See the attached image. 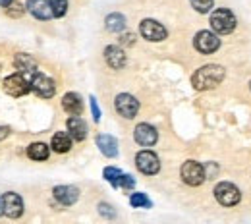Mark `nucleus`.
I'll list each match as a JSON object with an SVG mask.
<instances>
[{
    "label": "nucleus",
    "mask_w": 251,
    "mask_h": 224,
    "mask_svg": "<svg viewBox=\"0 0 251 224\" xmlns=\"http://www.w3.org/2000/svg\"><path fill=\"white\" fill-rule=\"evenodd\" d=\"M133 39H135V37H133L131 33H127V35H122V39H120V43H122V45H126V47H129V45H133V43H135Z\"/></svg>",
    "instance_id": "32"
},
{
    "label": "nucleus",
    "mask_w": 251,
    "mask_h": 224,
    "mask_svg": "<svg viewBox=\"0 0 251 224\" xmlns=\"http://www.w3.org/2000/svg\"><path fill=\"white\" fill-rule=\"evenodd\" d=\"M189 2L199 14H209L215 6V0H189Z\"/></svg>",
    "instance_id": "27"
},
{
    "label": "nucleus",
    "mask_w": 251,
    "mask_h": 224,
    "mask_svg": "<svg viewBox=\"0 0 251 224\" xmlns=\"http://www.w3.org/2000/svg\"><path fill=\"white\" fill-rule=\"evenodd\" d=\"M2 203H4V215L10 217V219H18L24 215V201L18 193L8 192L2 197Z\"/></svg>",
    "instance_id": "11"
},
{
    "label": "nucleus",
    "mask_w": 251,
    "mask_h": 224,
    "mask_svg": "<svg viewBox=\"0 0 251 224\" xmlns=\"http://www.w3.org/2000/svg\"><path fill=\"white\" fill-rule=\"evenodd\" d=\"M106 29L112 33H120L126 29V18L122 14H110V16H106Z\"/></svg>",
    "instance_id": "21"
},
{
    "label": "nucleus",
    "mask_w": 251,
    "mask_h": 224,
    "mask_svg": "<svg viewBox=\"0 0 251 224\" xmlns=\"http://www.w3.org/2000/svg\"><path fill=\"white\" fill-rule=\"evenodd\" d=\"M139 33L147 39V41H153V43H158V41H164L166 39V27L162 24H158L157 20H143L139 24Z\"/></svg>",
    "instance_id": "9"
},
{
    "label": "nucleus",
    "mask_w": 251,
    "mask_h": 224,
    "mask_svg": "<svg viewBox=\"0 0 251 224\" xmlns=\"http://www.w3.org/2000/svg\"><path fill=\"white\" fill-rule=\"evenodd\" d=\"M31 89L39 97H43V99H50V97L56 93L54 81H52L49 75H45V74H33Z\"/></svg>",
    "instance_id": "10"
},
{
    "label": "nucleus",
    "mask_w": 251,
    "mask_h": 224,
    "mask_svg": "<svg viewBox=\"0 0 251 224\" xmlns=\"http://www.w3.org/2000/svg\"><path fill=\"white\" fill-rule=\"evenodd\" d=\"M89 104H91L93 120H95V122H99V120H100V108H99V104H97V99H95V97H91V99H89Z\"/></svg>",
    "instance_id": "30"
},
{
    "label": "nucleus",
    "mask_w": 251,
    "mask_h": 224,
    "mask_svg": "<svg viewBox=\"0 0 251 224\" xmlns=\"http://www.w3.org/2000/svg\"><path fill=\"white\" fill-rule=\"evenodd\" d=\"M52 151L56 153H68L72 149V135L66 133V131H56L52 135V143H50Z\"/></svg>",
    "instance_id": "19"
},
{
    "label": "nucleus",
    "mask_w": 251,
    "mask_h": 224,
    "mask_svg": "<svg viewBox=\"0 0 251 224\" xmlns=\"http://www.w3.org/2000/svg\"><path fill=\"white\" fill-rule=\"evenodd\" d=\"M14 64L22 72H35V68H37V62H35L31 54H16Z\"/></svg>",
    "instance_id": "22"
},
{
    "label": "nucleus",
    "mask_w": 251,
    "mask_h": 224,
    "mask_svg": "<svg viewBox=\"0 0 251 224\" xmlns=\"http://www.w3.org/2000/svg\"><path fill=\"white\" fill-rule=\"evenodd\" d=\"M102 176H104L106 182H110L114 188H118V180H120V176H122V170L116 168V166H106V168L102 170Z\"/></svg>",
    "instance_id": "23"
},
{
    "label": "nucleus",
    "mask_w": 251,
    "mask_h": 224,
    "mask_svg": "<svg viewBox=\"0 0 251 224\" xmlns=\"http://www.w3.org/2000/svg\"><path fill=\"white\" fill-rule=\"evenodd\" d=\"M250 87H251V83H250Z\"/></svg>",
    "instance_id": "36"
},
{
    "label": "nucleus",
    "mask_w": 251,
    "mask_h": 224,
    "mask_svg": "<svg viewBox=\"0 0 251 224\" xmlns=\"http://www.w3.org/2000/svg\"><path fill=\"white\" fill-rule=\"evenodd\" d=\"M49 153H50L49 145H45V143H41V141L31 143V145L27 147V157L31 160H47L49 159Z\"/></svg>",
    "instance_id": "20"
},
{
    "label": "nucleus",
    "mask_w": 251,
    "mask_h": 224,
    "mask_svg": "<svg viewBox=\"0 0 251 224\" xmlns=\"http://www.w3.org/2000/svg\"><path fill=\"white\" fill-rule=\"evenodd\" d=\"M217 172H219V168H217V164H213V162H209V164H207V168H205V176H207V178H213V176H215Z\"/></svg>",
    "instance_id": "31"
},
{
    "label": "nucleus",
    "mask_w": 251,
    "mask_h": 224,
    "mask_svg": "<svg viewBox=\"0 0 251 224\" xmlns=\"http://www.w3.org/2000/svg\"><path fill=\"white\" fill-rule=\"evenodd\" d=\"M215 197H217V201H219L220 205H224V207H234V205L240 203L242 193H240V190H238L234 184H230V182H220V184H217V188H215Z\"/></svg>",
    "instance_id": "4"
},
{
    "label": "nucleus",
    "mask_w": 251,
    "mask_h": 224,
    "mask_svg": "<svg viewBox=\"0 0 251 224\" xmlns=\"http://www.w3.org/2000/svg\"><path fill=\"white\" fill-rule=\"evenodd\" d=\"M114 106H116V112L120 116L131 120L137 114V110H139V100L133 95H129V93H120V95L116 97V100H114Z\"/></svg>",
    "instance_id": "7"
},
{
    "label": "nucleus",
    "mask_w": 251,
    "mask_h": 224,
    "mask_svg": "<svg viewBox=\"0 0 251 224\" xmlns=\"http://www.w3.org/2000/svg\"><path fill=\"white\" fill-rule=\"evenodd\" d=\"M180 174H182V180L188 184V186H201L205 180H207V176H205V166L203 164H199L197 160H186L184 164H182V170H180Z\"/></svg>",
    "instance_id": "3"
},
{
    "label": "nucleus",
    "mask_w": 251,
    "mask_h": 224,
    "mask_svg": "<svg viewBox=\"0 0 251 224\" xmlns=\"http://www.w3.org/2000/svg\"><path fill=\"white\" fill-rule=\"evenodd\" d=\"M99 215H102L104 219H114L116 217V211L108 203H99Z\"/></svg>",
    "instance_id": "29"
},
{
    "label": "nucleus",
    "mask_w": 251,
    "mask_h": 224,
    "mask_svg": "<svg viewBox=\"0 0 251 224\" xmlns=\"http://www.w3.org/2000/svg\"><path fill=\"white\" fill-rule=\"evenodd\" d=\"M68 133L72 135V139L75 141H83L87 137V126L85 122L79 118V114H72L68 118Z\"/></svg>",
    "instance_id": "17"
},
{
    "label": "nucleus",
    "mask_w": 251,
    "mask_h": 224,
    "mask_svg": "<svg viewBox=\"0 0 251 224\" xmlns=\"http://www.w3.org/2000/svg\"><path fill=\"white\" fill-rule=\"evenodd\" d=\"M52 193H54V199H56L58 203L66 205V207L74 205V203L79 199V190L74 188V186H56Z\"/></svg>",
    "instance_id": "15"
},
{
    "label": "nucleus",
    "mask_w": 251,
    "mask_h": 224,
    "mask_svg": "<svg viewBox=\"0 0 251 224\" xmlns=\"http://www.w3.org/2000/svg\"><path fill=\"white\" fill-rule=\"evenodd\" d=\"M236 16L228 10V8H219L211 14V27L215 33L220 35H228L236 29Z\"/></svg>",
    "instance_id": "2"
},
{
    "label": "nucleus",
    "mask_w": 251,
    "mask_h": 224,
    "mask_svg": "<svg viewBox=\"0 0 251 224\" xmlns=\"http://www.w3.org/2000/svg\"><path fill=\"white\" fill-rule=\"evenodd\" d=\"M4 215V203H2V195H0V217Z\"/></svg>",
    "instance_id": "34"
},
{
    "label": "nucleus",
    "mask_w": 251,
    "mask_h": 224,
    "mask_svg": "<svg viewBox=\"0 0 251 224\" xmlns=\"http://www.w3.org/2000/svg\"><path fill=\"white\" fill-rule=\"evenodd\" d=\"M97 147H99V151H100L104 157H108V159H114V157L118 155V141H116L112 135H108V133L97 135Z\"/></svg>",
    "instance_id": "14"
},
{
    "label": "nucleus",
    "mask_w": 251,
    "mask_h": 224,
    "mask_svg": "<svg viewBox=\"0 0 251 224\" xmlns=\"http://www.w3.org/2000/svg\"><path fill=\"white\" fill-rule=\"evenodd\" d=\"M10 2H12V0H0V6H2V8H6Z\"/></svg>",
    "instance_id": "35"
},
{
    "label": "nucleus",
    "mask_w": 251,
    "mask_h": 224,
    "mask_svg": "<svg viewBox=\"0 0 251 224\" xmlns=\"http://www.w3.org/2000/svg\"><path fill=\"white\" fill-rule=\"evenodd\" d=\"M8 133H10V129L4 128V126H0V141H2V139H6V137H8Z\"/></svg>",
    "instance_id": "33"
},
{
    "label": "nucleus",
    "mask_w": 251,
    "mask_h": 224,
    "mask_svg": "<svg viewBox=\"0 0 251 224\" xmlns=\"http://www.w3.org/2000/svg\"><path fill=\"white\" fill-rule=\"evenodd\" d=\"M133 137H135V141H137L139 145H143V147H151V145L157 143L158 133L151 124H137L135 129H133Z\"/></svg>",
    "instance_id": "12"
},
{
    "label": "nucleus",
    "mask_w": 251,
    "mask_h": 224,
    "mask_svg": "<svg viewBox=\"0 0 251 224\" xmlns=\"http://www.w3.org/2000/svg\"><path fill=\"white\" fill-rule=\"evenodd\" d=\"M133 186H135V180L129 176V174H122L120 176V180H118V188H122V190H133Z\"/></svg>",
    "instance_id": "28"
},
{
    "label": "nucleus",
    "mask_w": 251,
    "mask_h": 224,
    "mask_svg": "<svg viewBox=\"0 0 251 224\" xmlns=\"http://www.w3.org/2000/svg\"><path fill=\"white\" fill-rule=\"evenodd\" d=\"M31 89V81H27L22 74H12L4 79V91L10 97H22L29 93Z\"/></svg>",
    "instance_id": "5"
},
{
    "label": "nucleus",
    "mask_w": 251,
    "mask_h": 224,
    "mask_svg": "<svg viewBox=\"0 0 251 224\" xmlns=\"http://www.w3.org/2000/svg\"><path fill=\"white\" fill-rule=\"evenodd\" d=\"M25 8H27V12L31 16H35L37 20H50V18H54L49 0H27Z\"/></svg>",
    "instance_id": "13"
},
{
    "label": "nucleus",
    "mask_w": 251,
    "mask_h": 224,
    "mask_svg": "<svg viewBox=\"0 0 251 224\" xmlns=\"http://www.w3.org/2000/svg\"><path fill=\"white\" fill-rule=\"evenodd\" d=\"M25 10H27V8H25V6H22V4H20V2H16V0H12V2L6 6V14H8L10 18H22Z\"/></svg>",
    "instance_id": "25"
},
{
    "label": "nucleus",
    "mask_w": 251,
    "mask_h": 224,
    "mask_svg": "<svg viewBox=\"0 0 251 224\" xmlns=\"http://www.w3.org/2000/svg\"><path fill=\"white\" fill-rule=\"evenodd\" d=\"M50 8H52V16L54 18H62L68 12V0H49Z\"/></svg>",
    "instance_id": "26"
},
{
    "label": "nucleus",
    "mask_w": 251,
    "mask_h": 224,
    "mask_svg": "<svg viewBox=\"0 0 251 224\" xmlns=\"http://www.w3.org/2000/svg\"><path fill=\"white\" fill-rule=\"evenodd\" d=\"M135 164H137L139 172H143L147 176H153L160 170V160L153 151H139L135 157Z\"/></svg>",
    "instance_id": "8"
},
{
    "label": "nucleus",
    "mask_w": 251,
    "mask_h": 224,
    "mask_svg": "<svg viewBox=\"0 0 251 224\" xmlns=\"http://www.w3.org/2000/svg\"><path fill=\"white\" fill-rule=\"evenodd\" d=\"M129 203H131V207H147V209L153 205L151 199H149L145 193H131Z\"/></svg>",
    "instance_id": "24"
},
{
    "label": "nucleus",
    "mask_w": 251,
    "mask_h": 224,
    "mask_svg": "<svg viewBox=\"0 0 251 224\" xmlns=\"http://www.w3.org/2000/svg\"><path fill=\"white\" fill-rule=\"evenodd\" d=\"M193 45H195V49H197L201 54H213V52L219 50L220 39L213 31H199L195 35Z\"/></svg>",
    "instance_id": "6"
},
{
    "label": "nucleus",
    "mask_w": 251,
    "mask_h": 224,
    "mask_svg": "<svg viewBox=\"0 0 251 224\" xmlns=\"http://www.w3.org/2000/svg\"><path fill=\"white\" fill-rule=\"evenodd\" d=\"M104 60H106V64L110 66L112 70H122V68L126 66L124 50H122L120 47L110 45V47H106V49H104Z\"/></svg>",
    "instance_id": "16"
},
{
    "label": "nucleus",
    "mask_w": 251,
    "mask_h": 224,
    "mask_svg": "<svg viewBox=\"0 0 251 224\" xmlns=\"http://www.w3.org/2000/svg\"><path fill=\"white\" fill-rule=\"evenodd\" d=\"M226 70L219 64H207L199 68L193 75H191V85L197 91H207V89H215L220 85V81L224 79Z\"/></svg>",
    "instance_id": "1"
},
{
    "label": "nucleus",
    "mask_w": 251,
    "mask_h": 224,
    "mask_svg": "<svg viewBox=\"0 0 251 224\" xmlns=\"http://www.w3.org/2000/svg\"><path fill=\"white\" fill-rule=\"evenodd\" d=\"M62 108L68 114H81L83 112V100L77 93H66L62 97Z\"/></svg>",
    "instance_id": "18"
}]
</instances>
